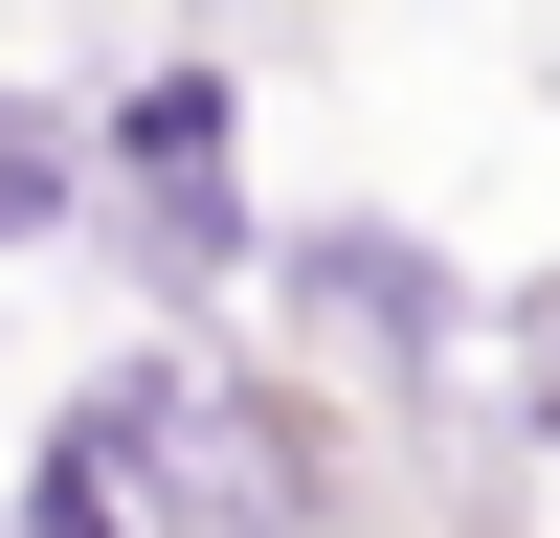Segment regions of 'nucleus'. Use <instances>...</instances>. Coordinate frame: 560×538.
Masks as SVG:
<instances>
[{
    "label": "nucleus",
    "instance_id": "obj_1",
    "mask_svg": "<svg viewBox=\"0 0 560 538\" xmlns=\"http://www.w3.org/2000/svg\"><path fill=\"white\" fill-rule=\"evenodd\" d=\"M269 314H292V337H337L359 382H448V359H471V269H448L427 224H382V202L269 224Z\"/></svg>",
    "mask_w": 560,
    "mask_h": 538
},
{
    "label": "nucleus",
    "instance_id": "obj_2",
    "mask_svg": "<svg viewBox=\"0 0 560 538\" xmlns=\"http://www.w3.org/2000/svg\"><path fill=\"white\" fill-rule=\"evenodd\" d=\"M224 157H247V90L224 68H135L90 113V179H135V202H224Z\"/></svg>",
    "mask_w": 560,
    "mask_h": 538
},
{
    "label": "nucleus",
    "instance_id": "obj_3",
    "mask_svg": "<svg viewBox=\"0 0 560 538\" xmlns=\"http://www.w3.org/2000/svg\"><path fill=\"white\" fill-rule=\"evenodd\" d=\"M68 202H90V134L45 113V90H0V247H45Z\"/></svg>",
    "mask_w": 560,
    "mask_h": 538
},
{
    "label": "nucleus",
    "instance_id": "obj_4",
    "mask_svg": "<svg viewBox=\"0 0 560 538\" xmlns=\"http://www.w3.org/2000/svg\"><path fill=\"white\" fill-rule=\"evenodd\" d=\"M23 538H135V516H113V493H68V471H45V493H23Z\"/></svg>",
    "mask_w": 560,
    "mask_h": 538
}]
</instances>
